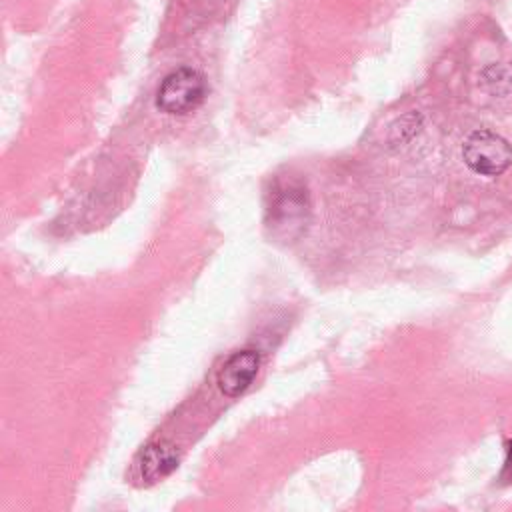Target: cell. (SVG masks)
<instances>
[{
	"label": "cell",
	"instance_id": "6da1fadb",
	"mask_svg": "<svg viewBox=\"0 0 512 512\" xmlns=\"http://www.w3.org/2000/svg\"><path fill=\"white\" fill-rule=\"evenodd\" d=\"M208 86L196 68L182 66L164 76L156 92V106L164 114L182 116L194 112L206 98Z\"/></svg>",
	"mask_w": 512,
	"mask_h": 512
},
{
	"label": "cell",
	"instance_id": "7a4b0ae2",
	"mask_svg": "<svg viewBox=\"0 0 512 512\" xmlns=\"http://www.w3.org/2000/svg\"><path fill=\"white\" fill-rule=\"evenodd\" d=\"M268 212V226L270 230L282 238L292 240L296 238L308 218V202H306V190L296 184H282L278 190L270 194V204L266 208Z\"/></svg>",
	"mask_w": 512,
	"mask_h": 512
},
{
	"label": "cell",
	"instance_id": "3957f363",
	"mask_svg": "<svg viewBox=\"0 0 512 512\" xmlns=\"http://www.w3.org/2000/svg\"><path fill=\"white\" fill-rule=\"evenodd\" d=\"M464 162L480 176H498L512 162V146L492 130H474L462 146Z\"/></svg>",
	"mask_w": 512,
	"mask_h": 512
},
{
	"label": "cell",
	"instance_id": "277c9868",
	"mask_svg": "<svg viewBox=\"0 0 512 512\" xmlns=\"http://www.w3.org/2000/svg\"><path fill=\"white\" fill-rule=\"evenodd\" d=\"M260 366H262V356L258 350L242 348L232 352L216 374L218 390L228 398H238L252 386Z\"/></svg>",
	"mask_w": 512,
	"mask_h": 512
},
{
	"label": "cell",
	"instance_id": "5b68a950",
	"mask_svg": "<svg viewBox=\"0 0 512 512\" xmlns=\"http://www.w3.org/2000/svg\"><path fill=\"white\" fill-rule=\"evenodd\" d=\"M178 450L174 444L158 440L150 442L138 454V474L146 484H156L178 468Z\"/></svg>",
	"mask_w": 512,
	"mask_h": 512
},
{
	"label": "cell",
	"instance_id": "8992f818",
	"mask_svg": "<svg viewBox=\"0 0 512 512\" xmlns=\"http://www.w3.org/2000/svg\"><path fill=\"white\" fill-rule=\"evenodd\" d=\"M500 480L512 482V440L508 442V448H506V460H504V468L500 472Z\"/></svg>",
	"mask_w": 512,
	"mask_h": 512
}]
</instances>
